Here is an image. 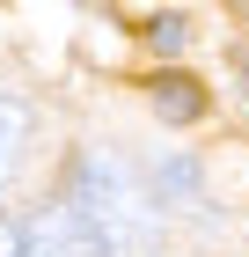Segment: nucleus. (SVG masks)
<instances>
[{"label": "nucleus", "instance_id": "1", "mask_svg": "<svg viewBox=\"0 0 249 257\" xmlns=\"http://www.w3.org/2000/svg\"><path fill=\"white\" fill-rule=\"evenodd\" d=\"M74 206L103 228V242H110L117 257H147V250H154V213H161V206L125 177V162L81 155V169H74Z\"/></svg>", "mask_w": 249, "mask_h": 257}, {"label": "nucleus", "instance_id": "2", "mask_svg": "<svg viewBox=\"0 0 249 257\" xmlns=\"http://www.w3.org/2000/svg\"><path fill=\"white\" fill-rule=\"evenodd\" d=\"M22 257H117V250L103 242L96 220L66 198V206H37L22 220Z\"/></svg>", "mask_w": 249, "mask_h": 257}, {"label": "nucleus", "instance_id": "3", "mask_svg": "<svg viewBox=\"0 0 249 257\" xmlns=\"http://www.w3.org/2000/svg\"><path fill=\"white\" fill-rule=\"evenodd\" d=\"M147 96H154V118L161 125H198L205 118V88H198L191 74H154Z\"/></svg>", "mask_w": 249, "mask_h": 257}, {"label": "nucleus", "instance_id": "4", "mask_svg": "<svg viewBox=\"0 0 249 257\" xmlns=\"http://www.w3.org/2000/svg\"><path fill=\"white\" fill-rule=\"evenodd\" d=\"M22 147H30V110H22L15 96H0V184L15 177V162H22Z\"/></svg>", "mask_w": 249, "mask_h": 257}, {"label": "nucleus", "instance_id": "5", "mask_svg": "<svg viewBox=\"0 0 249 257\" xmlns=\"http://www.w3.org/2000/svg\"><path fill=\"white\" fill-rule=\"evenodd\" d=\"M147 44L161 52V59H176V52L191 44V22H183V15H154V22H147Z\"/></svg>", "mask_w": 249, "mask_h": 257}, {"label": "nucleus", "instance_id": "6", "mask_svg": "<svg viewBox=\"0 0 249 257\" xmlns=\"http://www.w3.org/2000/svg\"><path fill=\"white\" fill-rule=\"evenodd\" d=\"M191 191H198V169L183 155L176 162H161V198H176V206H191Z\"/></svg>", "mask_w": 249, "mask_h": 257}, {"label": "nucleus", "instance_id": "7", "mask_svg": "<svg viewBox=\"0 0 249 257\" xmlns=\"http://www.w3.org/2000/svg\"><path fill=\"white\" fill-rule=\"evenodd\" d=\"M0 257H22V228H8V220H0Z\"/></svg>", "mask_w": 249, "mask_h": 257}, {"label": "nucleus", "instance_id": "8", "mask_svg": "<svg viewBox=\"0 0 249 257\" xmlns=\"http://www.w3.org/2000/svg\"><path fill=\"white\" fill-rule=\"evenodd\" d=\"M234 8H242V15H249V0H234Z\"/></svg>", "mask_w": 249, "mask_h": 257}]
</instances>
